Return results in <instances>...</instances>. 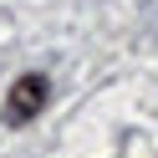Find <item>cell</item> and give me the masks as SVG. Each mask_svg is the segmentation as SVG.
Returning a JSON list of instances; mask_svg holds the SVG:
<instances>
[{
    "mask_svg": "<svg viewBox=\"0 0 158 158\" xmlns=\"http://www.w3.org/2000/svg\"><path fill=\"white\" fill-rule=\"evenodd\" d=\"M46 92H51V87H46V77H36V72L15 77V87L5 92V112H0V117H5L10 127H26V123L46 107Z\"/></svg>",
    "mask_w": 158,
    "mask_h": 158,
    "instance_id": "6da1fadb",
    "label": "cell"
}]
</instances>
